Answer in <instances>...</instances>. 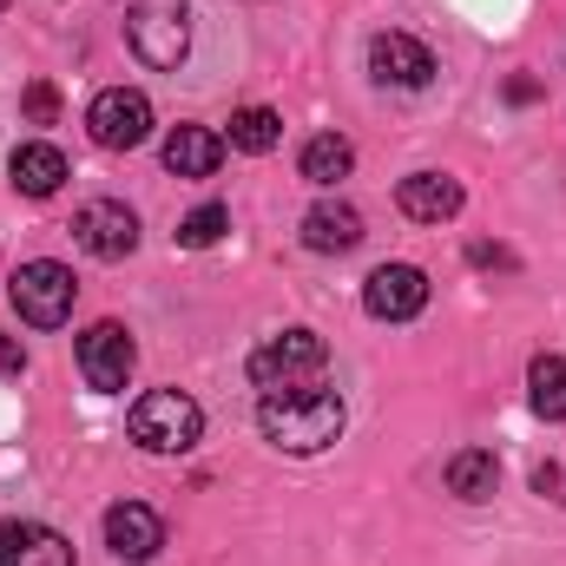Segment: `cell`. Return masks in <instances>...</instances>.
<instances>
[{
  "instance_id": "cell-12",
  "label": "cell",
  "mask_w": 566,
  "mask_h": 566,
  "mask_svg": "<svg viewBox=\"0 0 566 566\" xmlns=\"http://www.w3.org/2000/svg\"><path fill=\"white\" fill-rule=\"evenodd\" d=\"M106 547H113L119 560L139 566L165 547V521H158L145 501H119V507H106Z\"/></svg>"
},
{
  "instance_id": "cell-18",
  "label": "cell",
  "mask_w": 566,
  "mask_h": 566,
  "mask_svg": "<svg viewBox=\"0 0 566 566\" xmlns=\"http://www.w3.org/2000/svg\"><path fill=\"white\" fill-rule=\"evenodd\" d=\"M296 171H303L310 185H336V178H349V171H356V145L343 139V133H316V139L303 145Z\"/></svg>"
},
{
  "instance_id": "cell-11",
  "label": "cell",
  "mask_w": 566,
  "mask_h": 566,
  "mask_svg": "<svg viewBox=\"0 0 566 566\" xmlns=\"http://www.w3.org/2000/svg\"><path fill=\"white\" fill-rule=\"evenodd\" d=\"M356 244H363V211H356V205L323 198V205L303 211V251H316V258H343V251H356Z\"/></svg>"
},
{
  "instance_id": "cell-20",
  "label": "cell",
  "mask_w": 566,
  "mask_h": 566,
  "mask_svg": "<svg viewBox=\"0 0 566 566\" xmlns=\"http://www.w3.org/2000/svg\"><path fill=\"white\" fill-rule=\"evenodd\" d=\"M277 139H283V119L271 106H238L231 113V145L238 151H271Z\"/></svg>"
},
{
  "instance_id": "cell-1",
  "label": "cell",
  "mask_w": 566,
  "mask_h": 566,
  "mask_svg": "<svg viewBox=\"0 0 566 566\" xmlns=\"http://www.w3.org/2000/svg\"><path fill=\"white\" fill-rule=\"evenodd\" d=\"M258 428H264V441L283 448V454H323L343 434V396L336 389H316V382L271 389L258 402Z\"/></svg>"
},
{
  "instance_id": "cell-15",
  "label": "cell",
  "mask_w": 566,
  "mask_h": 566,
  "mask_svg": "<svg viewBox=\"0 0 566 566\" xmlns=\"http://www.w3.org/2000/svg\"><path fill=\"white\" fill-rule=\"evenodd\" d=\"M7 178H13V191H20V198H53V191L66 185V151H60V145H46V139L20 145V151L7 158Z\"/></svg>"
},
{
  "instance_id": "cell-22",
  "label": "cell",
  "mask_w": 566,
  "mask_h": 566,
  "mask_svg": "<svg viewBox=\"0 0 566 566\" xmlns=\"http://www.w3.org/2000/svg\"><path fill=\"white\" fill-rule=\"evenodd\" d=\"M20 106H27V119H33V126H53V113H60V93H53V86H46V80H33V86H27V99H20Z\"/></svg>"
},
{
  "instance_id": "cell-26",
  "label": "cell",
  "mask_w": 566,
  "mask_h": 566,
  "mask_svg": "<svg viewBox=\"0 0 566 566\" xmlns=\"http://www.w3.org/2000/svg\"><path fill=\"white\" fill-rule=\"evenodd\" d=\"M0 13H7V0H0Z\"/></svg>"
},
{
  "instance_id": "cell-24",
  "label": "cell",
  "mask_w": 566,
  "mask_h": 566,
  "mask_svg": "<svg viewBox=\"0 0 566 566\" xmlns=\"http://www.w3.org/2000/svg\"><path fill=\"white\" fill-rule=\"evenodd\" d=\"M20 369H27V349L13 336H0V376H20Z\"/></svg>"
},
{
  "instance_id": "cell-7",
  "label": "cell",
  "mask_w": 566,
  "mask_h": 566,
  "mask_svg": "<svg viewBox=\"0 0 566 566\" xmlns=\"http://www.w3.org/2000/svg\"><path fill=\"white\" fill-rule=\"evenodd\" d=\"M73 244L86 258H99V264H119V258L139 251V218L119 198H93V205L73 211Z\"/></svg>"
},
{
  "instance_id": "cell-8",
  "label": "cell",
  "mask_w": 566,
  "mask_h": 566,
  "mask_svg": "<svg viewBox=\"0 0 566 566\" xmlns=\"http://www.w3.org/2000/svg\"><path fill=\"white\" fill-rule=\"evenodd\" d=\"M86 133H93V145H106V151H133V145L151 139V99L133 93V86L99 93L86 106Z\"/></svg>"
},
{
  "instance_id": "cell-10",
  "label": "cell",
  "mask_w": 566,
  "mask_h": 566,
  "mask_svg": "<svg viewBox=\"0 0 566 566\" xmlns=\"http://www.w3.org/2000/svg\"><path fill=\"white\" fill-rule=\"evenodd\" d=\"M369 73H376L382 86L422 93L428 80H434V53H428L422 40H409V33H376V40H369Z\"/></svg>"
},
{
  "instance_id": "cell-17",
  "label": "cell",
  "mask_w": 566,
  "mask_h": 566,
  "mask_svg": "<svg viewBox=\"0 0 566 566\" xmlns=\"http://www.w3.org/2000/svg\"><path fill=\"white\" fill-rule=\"evenodd\" d=\"M494 488H501V461H494L488 448H461V454L448 461V494H461V501H494Z\"/></svg>"
},
{
  "instance_id": "cell-6",
  "label": "cell",
  "mask_w": 566,
  "mask_h": 566,
  "mask_svg": "<svg viewBox=\"0 0 566 566\" xmlns=\"http://www.w3.org/2000/svg\"><path fill=\"white\" fill-rule=\"evenodd\" d=\"M80 376H86V389H99V396H119L126 382H133V363H139V343H133V329L126 323H93L86 336H80Z\"/></svg>"
},
{
  "instance_id": "cell-23",
  "label": "cell",
  "mask_w": 566,
  "mask_h": 566,
  "mask_svg": "<svg viewBox=\"0 0 566 566\" xmlns=\"http://www.w3.org/2000/svg\"><path fill=\"white\" fill-rule=\"evenodd\" d=\"M468 264H481V271H514V251H501V244H474Z\"/></svg>"
},
{
  "instance_id": "cell-5",
  "label": "cell",
  "mask_w": 566,
  "mask_h": 566,
  "mask_svg": "<svg viewBox=\"0 0 566 566\" xmlns=\"http://www.w3.org/2000/svg\"><path fill=\"white\" fill-rule=\"evenodd\" d=\"M7 296H13V310H20V323H33V329H60V323L73 316L80 283H73V271H66V264L33 258V264H20V271H13Z\"/></svg>"
},
{
  "instance_id": "cell-14",
  "label": "cell",
  "mask_w": 566,
  "mask_h": 566,
  "mask_svg": "<svg viewBox=\"0 0 566 566\" xmlns=\"http://www.w3.org/2000/svg\"><path fill=\"white\" fill-rule=\"evenodd\" d=\"M396 205H402V218H416V224H448V218L461 211V185H454L448 171H416V178L396 185Z\"/></svg>"
},
{
  "instance_id": "cell-16",
  "label": "cell",
  "mask_w": 566,
  "mask_h": 566,
  "mask_svg": "<svg viewBox=\"0 0 566 566\" xmlns=\"http://www.w3.org/2000/svg\"><path fill=\"white\" fill-rule=\"evenodd\" d=\"M224 165V139L211 126H171L165 133V171L171 178H211Z\"/></svg>"
},
{
  "instance_id": "cell-3",
  "label": "cell",
  "mask_w": 566,
  "mask_h": 566,
  "mask_svg": "<svg viewBox=\"0 0 566 566\" xmlns=\"http://www.w3.org/2000/svg\"><path fill=\"white\" fill-rule=\"evenodd\" d=\"M126 40L145 66L171 73L191 53V0H133L126 7Z\"/></svg>"
},
{
  "instance_id": "cell-4",
  "label": "cell",
  "mask_w": 566,
  "mask_h": 566,
  "mask_svg": "<svg viewBox=\"0 0 566 566\" xmlns=\"http://www.w3.org/2000/svg\"><path fill=\"white\" fill-rule=\"evenodd\" d=\"M323 363H329V349H323L316 329H277V336H264V343L251 349V382H258L264 396H271V389H303V382L323 376Z\"/></svg>"
},
{
  "instance_id": "cell-21",
  "label": "cell",
  "mask_w": 566,
  "mask_h": 566,
  "mask_svg": "<svg viewBox=\"0 0 566 566\" xmlns=\"http://www.w3.org/2000/svg\"><path fill=\"white\" fill-rule=\"evenodd\" d=\"M224 231H231V211H224V205H198V211L178 224V244H185V251H211Z\"/></svg>"
},
{
  "instance_id": "cell-25",
  "label": "cell",
  "mask_w": 566,
  "mask_h": 566,
  "mask_svg": "<svg viewBox=\"0 0 566 566\" xmlns=\"http://www.w3.org/2000/svg\"><path fill=\"white\" fill-rule=\"evenodd\" d=\"M534 93H541V86H534V80H507V99H514V106H527V99H534Z\"/></svg>"
},
{
  "instance_id": "cell-19",
  "label": "cell",
  "mask_w": 566,
  "mask_h": 566,
  "mask_svg": "<svg viewBox=\"0 0 566 566\" xmlns=\"http://www.w3.org/2000/svg\"><path fill=\"white\" fill-rule=\"evenodd\" d=\"M527 402H534V416L566 422V356H534L527 363Z\"/></svg>"
},
{
  "instance_id": "cell-9",
  "label": "cell",
  "mask_w": 566,
  "mask_h": 566,
  "mask_svg": "<svg viewBox=\"0 0 566 566\" xmlns=\"http://www.w3.org/2000/svg\"><path fill=\"white\" fill-rule=\"evenodd\" d=\"M363 310H369L376 323H409V316H422L428 310V271L422 264H382V271H369Z\"/></svg>"
},
{
  "instance_id": "cell-2",
  "label": "cell",
  "mask_w": 566,
  "mask_h": 566,
  "mask_svg": "<svg viewBox=\"0 0 566 566\" xmlns=\"http://www.w3.org/2000/svg\"><path fill=\"white\" fill-rule=\"evenodd\" d=\"M126 428H133V441L145 454H191L198 434H205V409L185 389H145L133 402V416H126Z\"/></svg>"
},
{
  "instance_id": "cell-13",
  "label": "cell",
  "mask_w": 566,
  "mask_h": 566,
  "mask_svg": "<svg viewBox=\"0 0 566 566\" xmlns=\"http://www.w3.org/2000/svg\"><path fill=\"white\" fill-rule=\"evenodd\" d=\"M0 566H73V547L40 521H0Z\"/></svg>"
}]
</instances>
